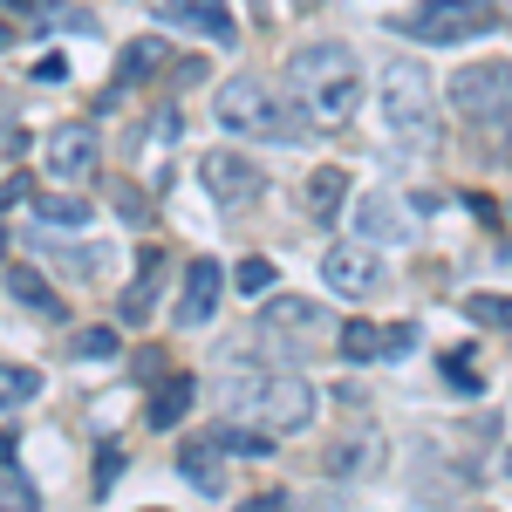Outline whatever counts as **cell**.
<instances>
[{"instance_id": "1", "label": "cell", "mask_w": 512, "mask_h": 512, "mask_svg": "<svg viewBox=\"0 0 512 512\" xmlns=\"http://www.w3.org/2000/svg\"><path fill=\"white\" fill-rule=\"evenodd\" d=\"M287 82H294L301 110L315 123H342V117H355V103H362V76H355V55L342 41H308V48H294V55H287Z\"/></svg>"}, {"instance_id": "2", "label": "cell", "mask_w": 512, "mask_h": 512, "mask_svg": "<svg viewBox=\"0 0 512 512\" xmlns=\"http://www.w3.org/2000/svg\"><path fill=\"white\" fill-rule=\"evenodd\" d=\"M376 103H383V123H390V137L403 151H437L444 144V123H437V82L424 76V62H410V55H396L376 69Z\"/></svg>"}, {"instance_id": "3", "label": "cell", "mask_w": 512, "mask_h": 512, "mask_svg": "<svg viewBox=\"0 0 512 512\" xmlns=\"http://www.w3.org/2000/svg\"><path fill=\"white\" fill-rule=\"evenodd\" d=\"M212 110H219L226 130H239V137H267V144H294V137L308 130L301 110L280 103V89H260L253 76H233L219 96H212Z\"/></svg>"}, {"instance_id": "4", "label": "cell", "mask_w": 512, "mask_h": 512, "mask_svg": "<svg viewBox=\"0 0 512 512\" xmlns=\"http://www.w3.org/2000/svg\"><path fill=\"white\" fill-rule=\"evenodd\" d=\"M233 403L246 417H260V431H308L321 410L315 383H301V376H260V383H233Z\"/></svg>"}, {"instance_id": "5", "label": "cell", "mask_w": 512, "mask_h": 512, "mask_svg": "<svg viewBox=\"0 0 512 512\" xmlns=\"http://www.w3.org/2000/svg\"><path fill=\"white\" fill-rule=\"evenodd\" d=\"M492 21H499L492 0H424V7L410 14V35L431 41V48H458V41L485 35Z\"/></svg>"}, {"instance_id": "6", "label": "cell", "mask_w": 512, "mask_h": 512, "mask_svg": "<svg viewBox=\"0 0 512 512\" xmlns=\"http://www.w3.org/2000/svg\"><path fill=\"white\" fill-rule=\"evenodd\" d=\"M451 103L472 123H506L512 117V62H465L451 76Z\"/></svg>"}, {"instance_id": "7", "label": "cell", "mask_w": 512, "mask_h": 512, "mask_svg": "<svg viewBox=\"0 0 512 512\" xmlns=\"http://www.w3.org/2000/svg\"><path fill=\"white\" fill-rule=\"evenodd\" d=\"M198 178H205V198H219L226 212H239V205H253V198L267 192L260 164H253V158H239V151H205Z\"/></svg>"}, {"instance_id": "8", "label": "cell", "mask_w": 512, "mask_h": 512, "mask_svg": "<svg viewBox=\"0 0 512 512\" xmlns=\"http://www.w3.org/2000/svg\"><path fill=\"white\" fill-rule=\"evenodd\" d=\"M41 164H48V178H62V185H76L96 171V123H62L48 144H41Z\"/></svg>"}, {"instance_id": "9", "label": "cell", "mask_w": 512, "mask_h": 512, "mask_svg": "<svg viewBox=\"0 0 512 512\" xmlns=\"http://www.w3.org/2000/svg\"><path fill=\"white\" fill-rule=\"evenodd\" d=\"M219 287H226V274H219V260L205 253V260H192L185 267V287H178V328H205L212 321V308H219Z\"/></svg>"}, {"instance_id": "10", "label": "cell", "mask_w": 512, "mask_h": 512, "mask_svg": "<svg viewBox=\"0 0 512 512\" xmlns=\"http://www.w3.org/2000/svg\"><path fill=\"white\" fill-rule=\"evenodd\" d=\"M321 280H328L335 294L362 301V294L383 280V267H376V253H369V246H328V253H321Z\"/></svg>"}, {"instance_id": "11", "label": "cell", "mask_w": 512, "mask_h": 512, "mask_svg": "<svg viewBox=\"0 0 512 512\" xmlns=\"http://www.w3.org/2000/svg\"><path fill=\"white\" fill-rule=\"evenodd\" d=\"M417 349V328L396 321V328H369V321H349L342 328V355L349 362H383V355H410Z\"/></svg>"}, {"instance_id": "12", "label": "cell", "mask_w": 512, "mask_h": 512, "mask_svg": "<svg viewBox=\"0 0 512 512\" xmlns=\"http://www.w3.org/2000/svg\"><path fill=\"white\" fill-rule=\"evenodd\" d=\"M164 14L185 21V28H198V35H212L219 48H233V41H239V21H233L226 0H164Z\"/></svg>"}, {"instance_id": "13", "label": "cell", "mask_w": 512, "mask_h": 512, "mask_svg": "<svg viewBox=\"0 0 512 512\" xmlns=\"http://www.w3.org/2000/svg\"><path fill=\"white\" fill-rule=\"evenodd\" d=\"M158 280H164V246H144V253H137V280H130V294H123V308H117L130 328H137V321H151Z\"/></svg>"}, {"instance_id": "14", "label": "cell", "mask_w": 512, "mask_h": 512, "mask_svg": "<svg viewBox=\"0 0 512 512\" xmlns=\"http://www.w3.org/2000/svg\"><path fill=\"white\" fill-rule=\"evenodd\" d=\"M219 458H226V451H219V437H185V444H178V472L192 478V485L205 492V499H212V492L226 485V472H219Z\"/></svg>"}, {"instance_id": "15", "label": "cell", "mask_w": 512, "mask_h": 512, "mask_svg": "<svg viewBox=\"0 0 512 512\" xmlns=\"http://www.w3.org/2000/svg\"><path fill=\"white\" fill-rule=\"evenodd\" d=\"M198 383L178 369V376H158V396H151V431H178V417L192 410Z\"/></svg>"}, {"instance_id": "16", "label": "cell", "mask_w": 512, "mask_h": 512, "mask_svg": "<svg viewBox=\"0 0 512 512\" xmlns=\"http://www.w3.org/2000/svg\"><path fill=\"white\" fill-rule=\"evenodd\" d=\"M7 294H14L21 308H35L41 321H62V301H55V287H48L35 267H14V274H7Z\"/></svg>"}, {"instance_id": "17", "label": "cell", "mask_w": 512, "mask_h": 512, "mask_svg": "<svg viewBox=\"0 0 512 512\" xmlns=\"http://www.w3.org/2000/svg\"><path fill=\"white\" fill-rule=\"evenodd\" d=\"M342 192H349V171L342 164H321L315 178H308V212L315 219H335L342 212Z\"/></svg>"}, {"instance_id": "18", "label": "cell", "mask_w": 512, "mask_h": 512, "mask_svg": "<svg viewBox=\"0 0 512 512\" xmlns=\"http://www.w3.org/2000/svg\"><path fill=\"white\" fill-rule=\"evenodd\" d=\"M35 219H41V226H89L96 205L76 198V192H48V198H35Z\"/></svg>"}, {"instance_id": "19", "label": "cell", "mask_w": 512, "mask_h": 512, "mask_svg": "<svg viewBox=\"0 0 512 512\" xmlns=\"http://www.w3.org/2000/svg\"><path fill=\"white\" fill-rule=\"evenodd\" d=\"M267 321H274V328H294V335H315L321 308H315V301H301V294H280V301H267Z\"/></svg>"}, {"instance_id": "20", "label": "cell", "mask_w": 512, "mask_h": 512, "mask_svg": "<svg viewBox=\"0 0 512 512\" xmlns=\"http://www.w3.org/2000/svg\"><path fill=\"white\" fill-rule=\"evenodd\" d=\"M376 458H383V437H355V444H342V451H328V472L355 478V472H369Z\"/></svg>"}, {"instance_id": "21", "label": "cell", "mask_w": 512, "mask_h": 512, "mask_svg": "<svg viewBox=\"0 0 512 512\" xmlns=\"http://www.w3.org/2000/svg\"><path fill=\"white\" fill-rule=\"evenodd\" d=\"M35 390H41V369H28V362H0V410L28 403Z\"/></svg>"}, {"instance_id": "22", "label": "cell", "mask_w": 512, "mask_h": 512, "mask_svg": "<svg viewBox=\"0 0 512 512\" xmlns=\"http://www.w3.org/2000/svg\"><path fill=\"white\" fill-rule=\"evenodd\" d=\"M355 233H362V239H396V233H403V219H396L383 198H362V205H355Z\"/></svg>"}, {"instance_id": "23", "label": "cell", "mask_w": 512, "mask_h": 512, "mask_svg": "<svg viewBox=\"0 0 512 512\" xmlns=\"http://www.w3.org/2000/svg\"><path fill=\"white\" fill-rule=\"evenodd\" d=\"M219 451H239V458H260L267 444H274V431H253V424H219Z\"/></svg>"}, {"instance_id": "24", "label": "cell", "mask_w": 512, "mask_h": 512, "mask_svg": "<svg viewBox=\"0 0 512 512\" xmlns=\"http://www.w3.org/2000/svg\"><path fill=\"white\" fill-rule=\"evenodd\" d=\"M158 62H164V48H158V41H137V48L123 55V69H117V89H110V103H117L123 89H130V82L144 76V69H158Z\"/></svg>"}, {"instance_id": "25", "label": "cell", "mask_w": 512, "mask_h": 512, "mask_svg": "<svg viewBox=\"0 0 512 512\" xmlns=\"http://www.w3.org/2000/svg\"><path fill=\"white\" fill-rule=\"evenodd\" d=\"M465 315L485 321V328H506V335H512V294H472V301H465Z\"/></svg>"}, {"instance_id": "26", "label": "cell", "mask_w": 512, "mask_h": 512, "mask_svg": "<svg viewBox=\"0 0 512 512\" xmlns=\"http://www.w3.org/2000/svg\"><path fill=\"white\" fill-rule=\"evenodd\" d=\"M0 512H41V492L21 472H0Z\"/></svg>"}, {"instance_id": "27", "label": "cell", "mask_w": 512, "mask_h": 512, "mask_svg": "<svg viewBox=\"0 0 512 512\" xmlns=\"http://www.w3.org/2000/svg\"><path fill=\"white\" fill-rule=\"evenodd\" d=\"M239 294H253V301H260V294H274V260H239Z\"/></svg>"}, {"instance_id": "28", "label": "cell", "mask_w": 512, "mask_h": 512, "mask_svg": "<svg viewBox=\"0 0 512 512\" xmlns=\"http://www.w3.org/2000/svg\"><path fill=\"white\" fill-rule=\"evenodd\" d=\"M76 355H82V362H110V355H117V328H82Z\"/></svg>"}, {"instance_id": "29", "label": "cell", "mask_w": 512, "mask_h": 512, "mask_svg": "<svg viewBox=\"0 0 512 512\" xmlns=\"http://www.w3.org/2000/svg\"><path fill=\"white\" fill-rule=\"evenodd\" d=\"M444 376H451V390H485V376L472 369V355H465V349L444 355Z\"/></svg>"}, {"instance_id": "30", "label": "cell", "mask_w": 512, "mask_h": 512, "mask_svg": "<svg viewBox=\"0 0 512 512\" xmlns=\"http://www.w3.org/2000/svg\"><path fill=\"white\" fill-rule=\"evenodd\" d=\"M41 253H55V260H62L69 274H96V267H103V253L89 260V246H41Z\"/></svg>"}, {"instance_id": "31", "label": "cell", "mask_w": 512, "mask_h": 512, "mask_svg": "<svg viewBox=\"0 0 512 512\" xmlns=\"http://www.w3.org/2000/svg\"><path fill=\"white\" fill-rule=\"evenodd\" d=\"M123 472V444H103V458H96V492H110Z\"/></svg>"}, {"instance_id": "32", "label": "cell", "mask_w": 512, "mask_h": 512, "mask_svg": "<svg viewBox=\"0 0 512 512\" xmlns=\"http://www.w3.org/2000/svg\"><path fill=\"white\" fill-rule=\"evenodd\" d=\"M137 376H144V383H151V376H164V349H144V355H137Z\"/></svg>"}, {"instance_id": "33", "label": "cell", "mask_w": 512, "mask_h": 512, "mask_svg": "<svg viewBox=\"0 0 512 512\" xmlns=\"http://www.w3.org/2000/svg\"><path fill=\"white\" fill-rule=\"evenodd\" d=\"M35 76H41V82H62V76H69V62H62V55H41Z\"/></svg>"}, {"instance_id": "34", "label": "cell", "mask_w": 512, "mask_h": 512, "mask_svg": "<svg viewBox=\"0 0 512 512\" xmlns=\"http://www.w3.org/2000/svg\"><path fill=\"white\" fill-rule=\"evenodd\" d=\"M14 198H28V178H7V185H0V212H7Z\"/></svg>"}, {"instance_id": "35", "label": "cell", "mask_w": 512, "mask_h": 512, "mask_svg": "<svg viewBox=\"0 0 512 512\" xmlns=\"http://www.w3.org/2000/svg\"><path fill=\"white\" fill-rule=\"evenodd\" d=\"M7 130H14V110H7V103H0V137H7Z\"/></svg>"}, {"instance_id": "36", "label": "cell", "mask_w": 512, "mask_h": 512, "mask_svg": "<svg viewBox=\"0 0 512 512\" xmlns=\"http://www.w3.org/2000/svg\"><path fill=\"white\" fill-rule=\"evenodd\" d=\"M246 512H280V506H274V499H253V506H246Z\"/></svg>"}, {"instance_id": "37", "label": "cell", "mask_w": 512, "mask_h": 512, "mask_svg": "<svg viewBox=\"0 0 512 512\" xmlns=\"http://www.w3.org/2000/svg\"><path fill=\"white\" fill-rule=\"evenodd\" d=\"M0 48H14V28H7V21H0Z\"/></svg>"}, {"instance_id": "38", "label": "cell", "mask_w": 512, "mask_h": 512, "mask_svg": "<svg viewBox=\"0 0 512 512\" xmlns=\"http://www.w3.org/2000/svg\"><path fill=\"white\" fill-rule=\"evenodd\" d=\"M506 478H512V451H506Z\"/></svg>"}]
</instances>
